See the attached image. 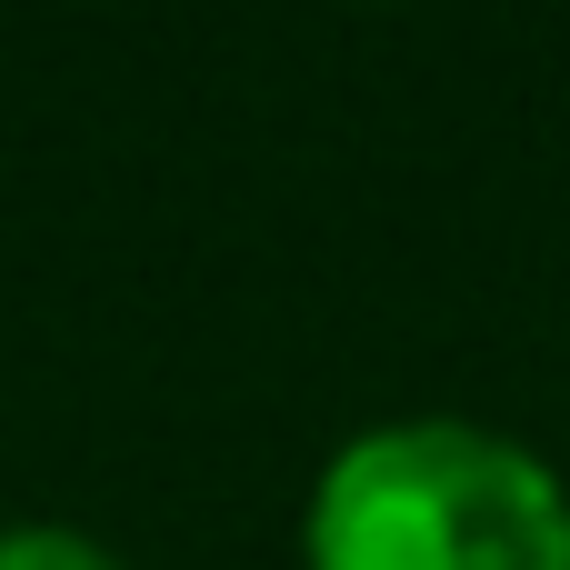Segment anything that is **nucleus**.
<instances>
[{"label":"nucleus","mask_w":570,"mask_h":570,"mask_svg":"<svg viewBox=\"0 0 570 570\" xmlns=\"http://www.w3.org/2000/svg\"><path fill=\"white\" fill-rule=\"evenodd\" d=\"M311 570H570V501L501 431L401 421L331 461Z\"/></svg>","instance_id":"1"},{"label":"nucleus","mask_w":570,"mask_h":570,"mask_svg":"<svg viewBox=\"0 0 570 570\" xmlns=\"http://www.w3.org/2000/svg\"><path fill=\"white\" fill-rule=\"evenodd\" d=\"M0 570H120L100 541H80V531H50V521H30V531H0Z\"/></svg>","instance_id":"2"}]
</instances>
